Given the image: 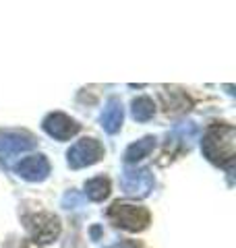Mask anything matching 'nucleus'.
I'll list each match as a JSON object with an SVG mask.
<instances>
[{
  "mask_svg": "<svg viewBox=\"0 0 236 248\" xmlns=\"http://www.w3.org/2000/svg\"><path fill=\"white\" fill-rule=\"evenodd\" d=\"M85 195H87L91 201H104L110 195V180L104 176H98V178H91V180L85 182Z\"/></svg>",
  "mask_w": 236,
  "mask_h": 248,
  "instance_id": "obj_11",
  "label": "nucleus"
},
{
  "mask_svg": "<svg viewBox=\"0 0 236 248\" xmlns=\"http://www.w3.org/2000/svg\"><path fill=\"white\" fill-rule=\"evenodd\" d=\"M110 248H137V246H133V244H114V246H110Z\"/></svg>",
  "mask_w": 236,
  "mask_h": 248,
  "instance_id": "obj_14",
  "label": "nucleus"
},
{
  "mask_svg": "<svg viewBox=\"0 0 236 248\" xmlns=\"http://www.w3.org/2000/svg\"><path fill=\"white\" fill-rule=\"evenodd\" d=\"M35 147V139L27 133H0V159L9 161L13 155L21 151H29Z\"/></svg>",
  "mask_w": 236,
  "mask_h": 248,
  "instance_id": "obj_8",
  "label": "nucleus"
},
{
  "mask_svg": "<svg viewBox=\"0 0 236 248\" xmlns=\"http://www.w3.org/2000/svg\"><path fill=\"white\" fill-rule=\"evenodd\" d=\"M122 118H124V112H122V104L120 99L116 97H110L106 106H104V112H101V126H104V130L108 135H114L120 130L122 126Z\"/></svg>",
  "mask_w": 236,
  "mask_h": 248,
  "instance_id": "obj_9",
  "label": "nucleus"
},
{
  "mask_svg": "<svg viewBox=\"0 0 236 248\" xmlns=\"http://www.w3.org/2000/svg\"><path fill=\"white\" fill-rule=\"evenodd\" d=\"M27 230L31 238L39 244H48L56 240L60 234V221L56 215L52 213H35L27 217Z\"/></svg>",
  "mask_w": 236,
  "mask_h": 248,
  "instance_id": "obj_5",
  "label": "nucleus"
},
{
  "mask_svg": "<svg viewBox=\"0 0 236 248\" xmlns=\"http://www.w3.org/2000/svg\"><path fill=\"white\" fill-rule=\"evenodd\" d=\"M155 186V178L149 168H131L127 166L120 174V188L131 199H145Z\"/></svg>",
  "mask_w": 236,
  "mask_h": 248,
  "instance_id": "obj_3",
  "label": "nucleus"
},
{
  "mask_svg": "<svg viewBox=\"0 0 236 248\" xmlns=\"http://www.w3.org/2000/svg\"><path fill=\"white\" fill-rule=\"evenodd\" d=\"M108 219L114 223L116 228H122L127 232H141L147 228L149 223V211L145 207L129 205V203H114L108 209Z\"/></svg>",
  "mask_w": 236,
  "mask_h": 248,
  "instance_id": "obj_2",
  "label": "nucleus"
},
{
  "mask_svg": "<svg viewBox=\"0 0 236 248\" xmlns=\"http://www.w3.org/2000/svg\"><path fill=\"white\" fill-rule=\"evenodd\" d=\"M15 172L27 182H42L50 174V164H48V159H46V155L37 153V155H29V157L21 159L19 164L15 166Z\"/></svg>",
  "mask_w": 236,
  "mask_h": 248,
  "instance_id": "obj_6",
  "label": "nucleus"
},
{
  "mask_svg": "<svg viewBox=\"0 0 236 248\" xmlns=\"http://www.w3.org/2000/svg\"><path fill=\"white\" fill-rule=\"evenodd\" d=\"M101 157H104V147L100 145V141H96V139H89V137L77 141L68 149V153H67L68 166L73 170H81V168L93 166V164H98Z\"/></svg>",
  "mask_w": 236,
  "mask_h": 248,
  "instance_id": "obj_4",
  "label": "nucleus"
},
{
  "mask_svg": "<svg viewBox=\"0 0 236 248\" xmlns=\"http://www.w3.org/2000/svg\"><path fill=\"white\" fill-rule=\"evenodd\" d=\"M42 126L46 133L52 139H56V141H68L70 137H75L79 133V124L73 118H68L67 114H60V112L48 114L44 118Z\"/></svg>",
  "mask_w": 236,
  "mask_h": 248,
  "instance_id": "obj_7",
  "label": "nucleus"
},
{
  "mask_svg": "<svg viewBox=\"0 0 236 248\" xmlns=\"http://www.w3.org/2000/svg\"><path fill=\"white\" fill-rule=\"evenodd\" d=\"M234 145H236V130L230 124H214L203 135L201 149L205 157L214 164H230L234 159Z\"/></svg>",
  "mask_w": 236,
  "mask_h": 248,
  "instance_id": "obj_1",
  "label": "nucleus"
},
{
  "mask_svg": "<svg viewBox=\"0 0 236 248\" xmlns=\"http://www.w3.org/2000/svg\"><path fill=\"white\" fill-rule=\"evenodd\" d=\"M153 149H155V137H143V139H139L137 143L127 147V151H124V161H127V164H135V161L147 157Z\"/></svg>",
  "mask_w": 236,
  "mask_h": 248,
  "instance_id": "obj_10",
  "label": "nucleus"
},
{
  "mask_svg": "<svg viewBox=\"0 0 236 248\" xmlns=\"http://www.w3.org/2000/svg\"><path fill=\"white\" fill-rule=\"evenodd\" d=\"M62 205H65L67 209H70V205H81V201L77 199L75 192H67L65 199H62Z\"/></svg>",
  "mask_w": 236,
  "mask_h": 248,
  "instance_id": "obj_13",
  "label": "nucleus"
},
{
  "mask_svg": "<svg viewBox=\"0 0 236 248\" xmlns=\"http://www.w3.org/2000/svg\"><path fill=\"white\" fill-rule=\"evenodd\" d=\"M131 112H133V118H135L137 122H147V120H152L153 114H155L153 99H149V97H145V95L133 99Z\"/></svg>",
  "mask_w": 236,
  "mask_h": 248,
  "instance_id": "obj_12",
  "label": "nucleus"
}]
</instances>
